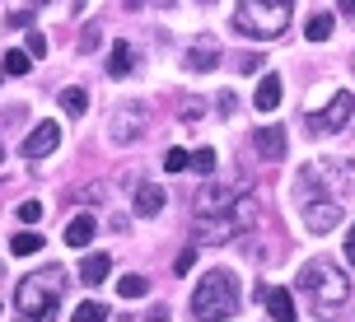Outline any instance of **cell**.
Returning <instances> with one entry per match:
<instances>
[{"mask_svg":"<svg viewBox=\"0 0 355 322\" xmlns=\"http://www.w3.org/2000/svg\"><path fill=\"white\" fill-rule=\"evenodd\" d=\"M61 289H66V271L47 267L42 276H24V280H19L15 304H19V313H28V318H47V313L61 304Z\"/></svg>","mask_w":355,"mask_h":322,"instance_id":"277c9868","label":"cell"},{"mask_svg":"<svg viewBox=\"0 0 355 322\" xmlns=\"http://www.w3.org/2000/svg\"><path fill=\"white\" fill-rule=\"evenodd\" d=\"M107 271H112V257H107V252H89L85 267H80V280H85V285H103Z\"/></svg>","mask_w":355,"mask_h":322,"instance_id":"7c38bea8","label":"cell"},{"mask_svg":"<svg viewBox=\"0 0 355 322\" xmlns=\"http://www.w3.org/2000/svg\"><path fill=\"white\" fill-rule=\"evenodd\" d=\"M10 248H15V257H33V252L42 248V238H37L33 229H24V233H15V243H10Z\"/></svg>","mask_w":355,"mask_h":322,"instance_id":"d6986e66","label":"cell"},{"mask_svg":"<svg viewBox=\"0 0 355 322\" xmlns=\"http://www.w3.org/2000/svg\"><path fill=\"white\" fill-rule=\"evenodd\" d=\"M89 238H94V215H75L66 224V243L71 248H89Z\"/></svg>","mask_w":355,"mask_h":322,"instance_id":"4fadbf2b","label":"cell"},{"mask_svg":"<svg viewBox=\"0 0 355 322\" xmlns=\"http://www.w3.org/2000/svg\"><path fill=\"white\" fill-rule=\"evenodd\" d=\"M0 159H5V145H0Z\"/></svg>","mask_w":355,"mask_h":322,"instance_id":"d6a6232c","label":"cell"},{"mask_svg":"<svg viewBox=\"0 0 355 322\" xmlns=\"http://www.w3.org/2000/svg\"><path fill=\"white\" fill-rule=\"evenodd\" d=\"M346 262L355 267V229H351V238H346Z\"/></svg>","mask_w":355,"mask_h":322,"instance_id":"83f0119b","label":"cell"},{"mask_svg":"<svg viewBox=\"0 0 355 322\" xmlns=\"http://www.w3.org/2000/svg\"><path fill=\"white\" fill-rule=\"evenodd\" d=\"M182 117H187V122H196V117H201V98H187V107H182Z\"/></svg>","mask_w":355,"mask_h":322,"instance_id":"4316f807","label":"cell"},{"mask_svg":"<svg viewBox=\"0 0 355 322\" xmlns=\"http://www.w3.org/2000/svg\"><path fill=\"white\" fill-rule=\"evenodd\" d=\"M295 0H239L234 5V28L243 37H281L290 28Z\"/></svg>","mask_w":355,"mask_h":322,"instance_id":"3957f363","label":"cell"},{"mask_svg":"<svg viewBox=\"0 0 355 322\" xmlns=\"http://www.w3.org/2000/svg\"><path fill=\"white\" fill-rule=\"evenodd\" d=\"M262 304H266V313H271L276 322H295V294H290V289H281V285H266Z\"/></svg>","mask_w":355,"mask_h":322,"instance_id":"9c48e42d","label":"cell"},{"mask_svg":"<svg viewBox=\"0 0 355 322\" xmlns=\"http://www.w3.org/2000/svg\"><path fill=\"white\" fill-rule=\"evenodd\" d=\"M281 75H262V84H257V89H252V107H257V112H276V107H281Z\"/></svg>","mask_w":355,"mask_h":322,"instance_id":"30bf717a","label":"cell"},{"mask_svg":"<svg viewBox=\"0 0 355 322\" xmlns=\"http://www.w3.org/2000/svg\"><path fill=\"white\" fill-rule=\"evenodd\" d=\"M131 61H136V56H131V42H112V56H107V75H117V80H122V75H131Z\"/></svg>","mask_w":355,"mask_h":322,"instance_id":"9a60e30c","label":"cell"},{"mask_svg":"<svg viewBox=\"0 0 355 322\" xmlns=\"http://www.w3.org/2000/svg\"><path fill=\"white\" fill-rule=\"evenodd\" d=\"M0 276H5V271H0Z\"/></svg>","mask_w":355,"mask_h":322,"instance_id":"836d02e7","label":"cell"},{"mask_svg":"<svg viewBox=\"0 0 355 322\" xmlns=\"http://www.w3.org/2000/svg\"><path fill=\"white\" fill-rule=\"evenodd\" d=\"M33 5H52V0H33Z\"/></svg>","mask_w":355,"mask_h":322,"instance_id":"1f68e13d","label":"cell"},{"mask_svg":"<svg viewBox=\"0 0 355 322\" xmlns=\"http://www.w3.org/2000/svg\"><path fill=\"white\" fill-rule=\"evenodd\" d=\"M300 289H304V299L313 304V318H337V308L351 299V276H346L337 262L313 257V262L300 271Z\"/></svg>","mask_w":355,"mask_h":322,"instance_id":"6da1fadb","label":"cell"},{"mask_svg":"<svg viewBox=\"0 0 355 322\" xmlns=\"http://www.w3.org/2000/svg\"><path fill=\"white\" fill-rule=\"evenodd\" d=\"M0 71H5V75H28V71H33V56H28V52H5Z\"/></svg>","mask_w":355,"mask_h":322,"instance_id":"e0dca14e","label":"cell"},{"mask_svg":"<svg viewBox=\"0 0 355 322\" xmlns=\"http://www.w3.org/2000/svg\"><path fill=\"white\" fill-rule=\"evenodd\" d=\"M192 267H196V252H192V248H187V252H178V262H173V271H178V276H187Z\"/></svg>","mask_w":355,"mask_h":322,"instance_id":"484cf974","label":"cell"},{"mask_svg":"<svg viewBox=\"0 0 355 322\" xmlns=\"http://www.w3.org/2000/svg\"><path fill=\"white\" fill-rule=\"evenodd\" d=\"M75 5H80V0H75Z\"/></svg>","mask_w":355,"mask_h":322,"instance_id":"e575fe53","label":"cell"},{"mask_svg":"<svg viewBox=\"0 0 355 322\" xmlns=\"http://www.w3.org/2000/svg\"><path fill=\"white\" fill-rule=\"evenodd\" d=\"M341 5V15H355V0H337Z\"/></svg>","mask_w":355,"mask_h":322,"instance_id":"f546056e","label":"cell"},{"mask_svg":"<svg viewBox=\"0 0 355 322\" xmlns=\"http://www.w3.org/2000/svg\"><path fill=\"white\" fill-rule=\"evenodd\" d=\"M351 112H355V98L346 89L332 93L327 98V107H318V112H309V131H318V136H327V131H337V126L351 122Z\"/></svg>","mask_w":355,"mask_h":322,"instance_id":"8992f818","label":"cell"},{"mask_svg":"<svg viewBox=\"0 0 355 322\" xmlns=\"http://www.w3.org/2000/svg\"><path fill=\"white\" fill-rule=\"evenodd\" d=\"M24 52H28V56H47V37L37 33V28H28V42H24Z\"/></svg>","mask_w":355,"mask_h":322,"instance_id":"d4e9b609","label":"cell"},{"mask_svg":"<svg viewBox=\"0 0 355 322\" xmlns=\"http://www.w3.org/2000/svg\"><path fill=\"white\" fill-rule=\"evenodd\" d=\"M61 112H66V117H85V112H89V93L80 89V84L61 89Z\"/></svg>","mask_w":355,"mask_h":322,"instance_id":"5bb4252c","label":"cell"},{"mask_svg":"<svg viewBox=\"0 0 355 322\" xmlns=\"http://www.w3.org/2000/svg\"><path fill=\"white\" fill-rule=\"evenodd\" d=\"M131 211L141 215V220L159 215V211H164V187H155V182H141V187H136V201H131Z\"/></svg>","mask_w":355,"mask_h":322,"instance_id":"8fae6325","label":"cell"},{"mask_svg":"<svg viewBox=\"0 0 355 322\" xmlns=\"http://www.w3.org/2000/svg\"><path fill=\"white\" fill-rule=\"evenodd\" d=\"M187 168H196V173H215V150H211V145H201V150L192 154V163H187Z\"/></svg>","mask_w":355,"mask_h":322,"instance_id":"44dd1931","label":"cell"},{"mask_svg":"<svg viewBox=\"0 0 355 322\" xmlns=\"http://www.w3.org/2000/svg\"><path fill=\"white\" fill-rule=\"evenodd\" d=\"M252 145H257L262 163H281L285 159V126H257Z\"/></svg>","mask_w":355,"mask_h":322,"instance_id":"ba28073f","label":"cell"},{"mask_svg":"<svg viewBox=\"0 0 355 322\" xmlns=\"http://www.w3.org/2000/svg\"><path fill=\"white\" fill-rule=\"evenodd\" d=\"M145 289H150L145 276H122V280H117V294H122V299H141Z\"/></svg>","mask_w":355,"mask_h":322,"instance_id":"ffe728a7","label":"cell"},{"mask_svg":"<svg viewBox=\"0 0 355 322\" xmlns=\"http://www.w3.org/2000/svg\"><path fill=\"white\" fill-rule=\"evenodd\" d=\"M71 322H107V308L103 304H75V313H71Z\"/></svg>","mask_w":355,"mask_h":322,"instance_id":"ac0fdd59","label":"cell"},{"mask_svg":"<svg viewBox=\"0 0 355 322\" xmlns=\"http://www.w3.org/2000/svg\"><path fill=\"white\" fill-rule=\"evenodd\" d=\"M145 126H150V107L145 103H122V107H112V117H107V141L112 145H136L145 136Z\"/></svg>","mask_w":355,"mask_h":322,"instance_id":"5b68a950","label":"cell"},{"mask_svg":"<svg viewBox=\"0 0 355 322\" xmlns=\"http://www.w3.org/2000/svg\"><path fill=\"white\" fill-rule=\"evenodd\" d=\"M304 37H309V42H327V37H332V15H313L304 24Z\"/></svg>","mask_w":355,"mask_h":322,"instance_id":"2e32d148","label":"cell"},{"mask_svg":"<svg viewBox=\"0 0 355 322\" xmlns=\"http://www.w3.org/2000/svg\"><path fill=\"white\" fill-rule=\"evenodd\" d=\"M131 10H141V5H168V0H126Z\"/></svg>","mask_w":355,"mask_h":322,"instance_id":"f1b7e54d","label":"cell"},{"mask_svg":"<svg viewBox=\"0 0 355 322\" xmlns=\"http://www.w3.org/2000/svg\"><path fill=\"white\" fill-rule=\"evenodd\" d=\"M192 313H196V322H220V318L239 313V280H234V271L215 267L201 276V285L192 294Z\"/></svg>","mask_w":355,"mask_h":322,"instance_id":"7a4b0ae2","label":"cell"},{"mask_svg":"<svg viewBox=\"0 0 355 322\" xmlns=\"http://www.w3.org/2000/svg\"><path fill=\"white\" fill-rule=\"evenodd\" d=\"M19 220H24V224H42V201H24V206H19Z\"/></svg>","mask_w":355,"mask_h":322,"instance_id":"cb8c5ba5","label":"cell"},{"mask_svg":"<svg viewBox=\"0 0 355 322\" xmlns=\"http://www.w3.org/2000/svg\"><path fill=\"white\" fill-rule=\"evenodd\" d=\"M187 163H192L187 150H168V154H164V168H168V173H187Z\"/></svg>","mask_w":355,"mask_h":322,"instance_id":"7402d4cb","label":"cell"},{"mask_svg":"<svg viewBox=\"0 0 355 322\" xmlns=\"http://www.w3.org/2000/svg\"><path fill=\"white\" fill-rule=\"evenodd\" d=\"M145 322H168V313H150V318H145Z\"/></svg>","mask_w":355,"mask_h":322,"instance_id":"4dcf8cb0","label":"cell"},{"mask_svg":"<svg viewBox=\"0 0 355 322\" xmlns=\"http://www.w3.org/2000/svg\"><path fill=\"white\" fill-rule=\"evenodd\" d=\"M56 145H61V126H56V122H37L33 131L24 136L19 150H24V159H47Z\"/></svg>","mask_w":355,"mask_h":322,"instance_id":"52a82bcc","label":"cell"},{"mask_svg":"<svg viewBox=\"0 0 355 322\" xmlns=\"http://www.w3.org/2000/svg\"><path fill=\"white\" fill-rule=\"evenodd\" d=\"M215 61H220V56H215V47H211V42H201V47L192 52V66H196V71H211Z\"/></svg>","mask_w":355,"mask_h":322,"instance_id":"603a6c76","label":"cell"}]
</instances>
